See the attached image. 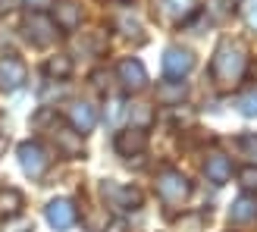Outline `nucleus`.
Listing matches in <instances>:
<instances>
[{
    "label": "nucleus",
    "mask_w": 257,
    "mask_h": 232,
    "mask_svg": "<svg viewBox=\"0 0 257 232\" xmlns=\"http://www.w3.org/2000/svg\"><path fill=\"white\" fill-rule=\"evenodd\" d=\"M248 69V57H245V50H241L238 44L232 41H223L220 47H216V54H213V63H210V72H213V79L216 85H235L241 75H245Z\"/></svg>",
    "instance_id": "1"
},
{
    "label": "nucleus",
    "mask_w": 257,
    "mask_h": 232,
    "mask_svg": "<svg viewBox=\"0 0 257 232\" xmlns=\"http://www.w3.org/2000/svg\"><path fill=\"white\" fill-rule=\"evenodd\" d=\"M188 191H191V185H188V179L179 170H163L157 176V195H160L163 204H170V207L182 204L188 198Z\"/></svg>",
    "instance_id": "2"
},
{
    "label": "nucleus",
    "mask_w": 257,
    "mask_h": 232,
    "mask_svg": "<svg viewBox=\"0 0 257 232\" xmlns=\"http://www.w3.org/2000/svg\"><path fill=\"white\" fill-rule=\"evenodd\" d=\"M100 195H104L107 207H113L116 213H128V210H138L141 207V195L128 185H119V182H104L100 185Z\"/></svg>",
    "instance_id": "3"
},
{
    "label": "nucleus",
    "mask_w": 257,
    "mask_h": 232,
    "mask_svg": "<svg viewBox=\"0 0 257 232\" xmlns=\"http://www.w3.org/2000/svg\"><path fill=\"white\" fill-rule=\"evenodd\" d=\"M19 163H22L25 176H32V179H41L50 170V157H47V151L38 145V141H25V145H19Z\"/></svg>",
    "instance_id": "4"
},
{
    "label": "nucleus",
    "mask_w": 257,
    "mask_h": 232,
    "mask_svg": "<svg viewBox=\"0 0 257 232\" xmlns=\"http://www.w3.org/2000/svg\"><path fill=\"white\" fill-rule=\"evenodd\" d=\"M25 79H29V69H25V63L16 54H7L0 60V88L4 91H19Z\"/></svg>",
    "instance_id": "5"
},
{
    "label": "nucleus",
    "mask_w": 257,
    "mask_h": 232,
    "mask_svg": "<svg viewBox=\"0 0 257 232\" xmlns=\"http://www.w3.org/2000/svg\"><path fill=\"white\" fill-rule=\"evenodd\" d=\"M116 75H119V82H122L125 91H141V88L148 85V72H145V66H141V60H135V57L119 60Z\"/></svg>",
    "instance_id": "6"
},
{
    "label": "nucleus",
    "mask_w": 257,
    "mask_h": 232,
    "mask_svg": "<svg viewBox=\"0 0 257 232\" xmlns=\"http://www.w3.org/2000/svg\"><path fill=\"white\" fill-rule=\"evenodd\" d=\"M191 69H195V57H191L188 50L166 47V54H163V72L170 75V79H182V75H188Z\"/></svg>",
    "instance_id": "7"
},
{
    "label": "nucleus",
    "mask_w": 257,
    "mask_h": 232,
    "mask_svg": "<svg viewBox=\"0 0 257 232\" xmlns=\"http://www.w3.org/2000/svg\"><path fill=\"white\" fill-rule=\"evenodd\" d=\"M75 220H79V210H75V204L69 198H57L47 204V223L54 229H69L75 226Z\"/></svg>",
    "instance_id": "8"
},
{
    "label": "nucleus",
    "mask_w": 257,
    "mask_h": 232,
    "mask_svg": "<svg viewBox=\"0 0 257 232\" xmlns=\"http://www.w3.org/2000/svg\"><path fill=\"white\" fill-rule=\"evenodd\" d=\"M198 7H201V0H157L160 16L170 22H188L198 13Z\"/></svg>",
    "instance_id": "9"
},
{
    "label": "nucleus",
    "mask_w": 257,
    "mask_h": 232,
    "mask_svg": "<svg viewBox=\"0 0 257 232\" xmlns=\"http://www.w3.org/2000/svg\"><path fill=\"white\" fill-rule=\"evenodd\" d=\"M25 29H29V38H32L38 47H47V44H54V41H57V22H54V19H47L44 13H35Z\"/></svg>",
    "instance_id": "10"
},
{
    "label": "nucleus",
    "mask_w": 257,
    "mask_h": 232,
    "mask_svg": "<svg viewBox=\"0 0 257 232\" xmlns=\"http://www.w3.org/2000/svg\"><path fill=\"white\" fill-rule=\"evenodd\" d=\"M54 22L63 32H75L82 25V7L72 4V0H63V4L54 7Z\"/></svg>",
    "instance_id": "11"
},
{
    "label": "nucleus",
    "mask_w": 257,
    "mask_h": 232,
    "mask_svg": "<svg viewBox=\"0 0 257 232\" xmlns=\"http://www.w3.org/2000/svg\"><path fill=\"white\" fill-rule=\"evenodd\" d=\"M69 123H72V129L79 135H88L94 129V123H97V113H94L91 104H72L69 107Z\"/></svg>",
    "instance_id": "12"
},
{
    "label": "nucleus",
    "mask_w": 257,
    "mask_h": 232,
    "mask_svg": "<svg viewBox=\"0 0 257 232\" xmlns=\"http://www.w3.org/2000/svg\"><path fill=\"white\" fill-rule=\"evenodd\" d=\"M204 173H207V179L213 185H223V182H229V176H232V160H229L226 154H213V157H207V163H204Z\"/></svg>",
    "instance_id": "13"
},
{
    "label": "nucleus",
    "mask_w": 257,
    "mask_h": 232,
    "mask_svg": "<svg viewBox=\"0 0 257 232\" xmlns=\"http://www.w3.org/2000/svg\"><path fill=\"white\" fill-rule=\"evenodd\" d=\"M185 94H188V85L179 82V79H170V82H160V85H157V104H163V107L182 104Z\"/></svg>",
    "instance_id": "14"
},
{
    "label": "nucleus",
    "mask_w": 257,
    "mask_h": 232,
    "mask_svg": "<svg viewBox=\"0 0 257 232\" xmlns=\"http://www.w3.org/2000/svg\"><path fill=\"white\" fill-rule=\"evenodd\" d=\"M145 145H148V135L141 132V129H128V132L116 135V151L122 154V157H132V154L145 151Z\"/></svg>",
    "instance_id": "15"
},
{
    "label": "nucleus",
    "mask_w": 257,
    "mask_h": 232,
    "mask_svg": "<svg viewBox=\"0 0 257 232\" xmlns=\"http://www.w3.org/2000/svg\"><path fill=\"white\" fill-rule=\"evenodd\" d=\"M232 223H251L257 220V195H251V191H245L235 204H232Z\"/></svg>",
    "instance_id": "16"
},
{
    "label": "nucleus",
    "mask_w": 257,
    "mask_h": 232,
    "mask_svg": "<svg viewBox=\"0 0 257 232\" xmlns=\"http://www.w3.org/2000/svg\"><path fill=\"white\" fill-rule=\"evenodd\" d=\"M54 138H57V148L66 154V157H79L82 154V135L75 132V129H57Z\"/></svg>",
    "instance_id": "17"
},
{
    "label": "nucleus",
    "mask_w": 257,
    "mask_h": 232,
    "mask_svg": "<svg viewBox=\"0 0 257 232\" xmlns=\"http://www.w3.org/2000/svg\"><path fill=\"white\" fill-rule=\"evenodd\" d=\"M19 210H22V195H19V191L16 188H0V213L13 216Z\"/></svg>",
    "instance_id": "18"
},
{
    "label": "nucleus",
    "mask_w": 257,
    "mask_h": 232,
    "mask_svg": "<svg viewBox=\"0 0 257 232\" xmlns=\"http://www.w3.org/2000/svg\"><path fill=\"white\" fill-rule=\"evenodd\" d=\"M128 120L135 123V129H141V132H145V129L151 126V120H154V110H151V107H145V104H138V107L128 110Z\"/></svg>",
    "instance_id": "19"
},
{
    "label": "nucleus",
    "mask_w": 257,
    "mask_h": 232,
    "mask_svg": "<svg viewBox=\"0 0 257 232\" xmlns=\"http://www.w3.org/2000/svg\"><path fill=\"white\" fill-rule=\"evenodd\" d=\"M69 72H72V60H69V57H54V60H47V75H60V79H66Z\"/></svg>",
    "instance_id": "20"
},
{
    "label": "nucleus",
    "mask_w": 257,
    "mask_h": 232,
    "mask_svg": "<svg viewBox=\"0 0 257 232\" xmlns=\"http://www.w3.org/2000/svg\"><path fill=\"white\" fill-rule=\"evenodd\" d=\"M235 107H238V113L241 116H257V91H248V94H241L238 100H235Z\"/></svg>",
    "instance_id": "21"
},
{
    "label": "nucleus",
    "mask_w": 257,
    "mask_h": 232,
    "mask_svg": "<svg viewBox=\"0 0 257 232\" xmlns=\"http://www.w3.org/2000/svg\"><path fill=\"white\" fill-rule=\"evenodd\" d=\"M122 110H125V100H122V97H110V100H107V120H110V123H119Z\"/></svg>",
    "instance_id": "22"
},
{
    "label": "nucleus",
    "mask_w": 257,
    "mask_h": 232,
    "mask_svg": "<svg viewBox=\"0 0 257 232\" xmlns=\"http://www.w3.org/2000/svg\"><path fill=\"white\" fill-rule=\"evenodd\" d=\"M238 148L245 151V157L257 160V135H245V138H238Z\"/></svg>",
    "instance_id": "23"
},
{
    "label": "nucleus",
    "mask_w": 257,
    "mask_h": 232,
    "mask_svg": "<svg viewBox=\"0 0 257 232\" xmlns=\"http://www.w3.org/2000/svg\"><path fill=\"white\" fill-rule=\"evenodd\" d=\"M241 16L248 19L251 29H257V0H245V4H241Z\"/></svg>",
    "instance_id": "24"
},
{
    "label": "nucleus",
    "mask_w": 257,
    "mask_h": 232,
    "mask_svg": "<svg viewBox=\"0 0 257 232\" xmlns=\"http://www.w3.org/2000/svg\"><path fill=\"white\" fill-rule=\"evenodd\" d=\"M238 179H241V185H245L248 191H254V188H257V170H254V166L241 170V173H238Z\"/></svg>",
    "instance_id": "25"
},
{
    "label": "nucleus",
    "mask_w": 257,
    "mask_h": 232,
    "mask_svg": "<svg viewBox=\"0 0 257 232\" xmlns=\"http://www.w3.org/2000/svg\"><path fill=\"white\" fill-rule=\"evenodd\" d=\"M119 25L125 29V35H135V32H141V29H138V22H135V19H125V16L119 19Z\"/></svg>",
    "instance_id": "26"
},
{
    "label": "nucleus",
    "mask_w": 257,
    "mask_h": 232,
    "mask_svg": "<svg viewBox=\"0 0 257 232\" xmlns=\"http://www.w3.org/2000/svg\"><path fill=\"white\" fill-rule=\"evenodd\" d=\"M25 4H29L35 13H41V10H47V7H50V0H25Z\"/></svg>",
    "instance_id": "27"
}]
</instances>
